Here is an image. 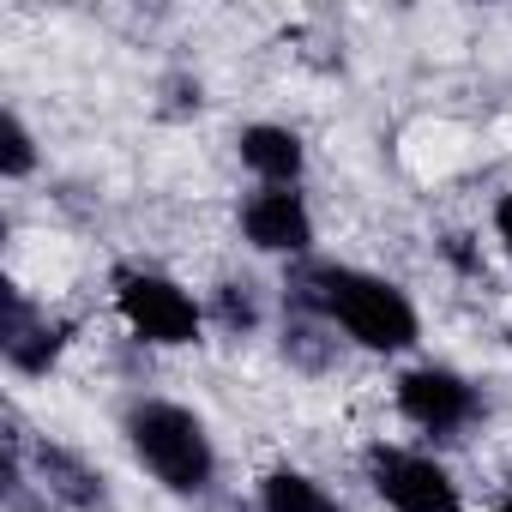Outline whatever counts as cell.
Wrapping results in <instances>:
<instances>
[{"instance_id": "obj_6", "label": "cell", "mask_w": 512, "mask_h": 512, "mask_svg": "<svg viewBox=\"0 0 512 512\" xmlns=\"http://www.w3.org/2000/svg\"><path fill=\"white\" fill-rule=\"evenodd\" d=\"M0 302H7V326H0V356H7V368L13 374H25V380H43L61 356H67V344H73V320H49V308H37L31 302V290L25 284H0Z\"/></svg>"}, {"instance_id": "obj_16", "label": "cell", "mask_w": 512, "mask_h": 512, "mask_svg": "<svg viewBox=\"0 0 512 512\" xmlns=\"http://www.w3.org/2000/svg\"><path fill=\"white\" fill-rule=\"evenodd\" d=\"M494 512H512V488H506V494H500V500H494Z\"/></svg>"}, {"instance_id": "obj_8", "label": "cell", "mask_w": 512, "mask_h": 512, "mask_svg": "<svg viewBox=\"0 0 512 512\" xmlns=\"http://www.w3.org/2000/svg\"><path fill=\"white\" fill-rule=\"evenodd\" d=\"M241 241L253 253H278V260H314V211L302 187H253L241 199Z\"/></svg>"}, {"instance_id": "obj_3", "label": "cell", "mask_w": 512, "mask_h": 512, "mask_svg": "<svg viewBox=\"0 0 512 512\" xmlns=\"http://www.w3.org/2000/svg\"><path fill=\"white\" fill-rule=\"evenodd\" d=\"M109 284H115V314H121V326L139 344H151V350H187V344H199L205 308L193 302L187 284H175L157 266H115Z\"/></svg>"}, {"instance_id": "obj_10", "label": "cell", "mask_w": 512, "mask_h": 512, "mask_svg": "<svg viewBox=\"0 0 512 512\" xmlns=\"http://www.w3.org/2000/svg\"><path fill=\"white\" fill-rule=\"evenodd\" d=\"M338 344H344V338H338V326H332L320 308L284 296V362H290L296 374H332Z\"/></svg>"}, {"instance_id": "obj_2", "label": "cell", "mask_w": 512, "mask_h": 512, "mask_svg": "<svg viewBox=\"0 0 512 512\" xmlns=\"http://www.w3.org/2000/svg\"><path fill=\"white\" fill-rule=\"evenodd\" d=\"M121 434H127L133 464L157 488H169L181 500H199L217 488V440L199 410H187L175 398H133L121 410Z\"/></svg>"}, {"instance_id": "obj_11", "label": "cell", "mask_w": 512, "mask_h": 512, "mask_svg": "<svg viewBox=\"0 0 512 512\" xmlns=\"http://www.w3.org/2000/svg\"><path fill=\"white\" fill-rule=\"evenodd\" d=\"M253 506H260V512H344V500L326 482H314L308 470H290V464H278V470L260 476Z\"/></svg>"}, {"instance_id": "obj_7", "label": "cell", "mask_w": 512, "mask_h": 512, "mask_svg": "<svg viewBox=\"0 0 512 512\" xmlns=\"http://www.w3.org/2000/svg\"><path fill=\"white\" fill-rule=\"evenodd\" d=\"M25 470H31V488L67 512H115V494H109V476L67 440H49V434H31L25 446Z\"/></svg>"}, {"instance_id": "obj_4", "label": "cell", "mask_w": 512, "mask_h": 512, "mask_svg": "<svg viewBox=\"0 0 512 512\" xmlns=\"http://www.w3.org/2000/svg\"><path fill=\"white\" fill-rule=\"evenodd\" d=\"M362 476L386 512H464V488L452 482V470L416 446L374 440L362 452Z\"/></svg>"}, {"instance_id": "obj_5", "label": "cell", "mask_w": 512, "mask_h": 512, "mask_svg": "<svg viewBox=\"0 0 512 512\" xmlns=\"http://www.w3.org/2000/svg\"><path fill=\"white\" fill-rule=\"evenodd\" d=\"M392 404H398V416H404L410 428H422V434H434V440H452V434L476 428L482 410H488L482 392H476L458 368H446V362H416V368H404L398 386H392Z\"/></svg>"}, {"instance_id": "obj_15", "label": "cell", "mask_w": 512, "mask_h": 512, "mask_svg": "<svg viewBox=\"0 0 512 512\" xmlns=\"http://www.w3.org/2000/svg\"><path fill=\"white\" fill-rule=\"evenodd\" d=\"M494 241L506 247V260H512V193L494 199Z\"/></svg>"}, {"instance_id": "obj_13", "label": "cell", "mask_w": 512, "mask_h": 512, "mask_svg": "<svg viewBox=\"0 0 512 512\" xmlns=\"http://www.w3.org/2000/svg\"><path fill=\"white\" fill-rule=\"evenodd\" d=\"M0 175H7V181L37 175V133L25 127V115H19V109L0 115Z\"/></svg>"}, {"instance_id": "obj_9", "label": "cell", "mask_w": 512, "mask_h": 512, "mask_svg": "<svg viewBox=\"0 0 512 512\" xmlns=\"http://www.w3.org/2000/svg\"><path fill=\"white\" fill-rule=\"evenodd\" d=\"M235 151H241V163H247L253 175H260V187H302V175H308V145H302V133H296V127H278V121L241 127Z\"/></svg>"}, {"instance_id": "obj_14", "label": "cell", "mask_w": 512, "mask_h": 512, "mask_svg": "<svg viewBox=\"0 0 512 512\" xmlns=\"http://www.w3.org/2000/svg\"><path fill=\"white\" fill-rule=\"evenodd\" d=\"M440 247H446V260H452V266H458L464 278H482V260H476V247H470V235H446Z\"/></svg>"}, {"instance_id": "obj_1", "label": "cell", "mask_w": 512, "mask_h": 512, "mask_svg": "<svg viewBox=\"0 0 512 512\" xmlns=\"http://www.w3.org/2000/svg\"><path fill=\"white\" fill-rule=\"evenodd\" d=\"M284 296L290 302H308L320 308L350 344L374 350V356H398L422 338V314L416 302L380 278V272H362V266H338V260H296L290 278H284Z\"/></svg>"}, {"instance_id": "obj_12", "label": "cell", "mask_w": 512, "mask_h": 512, "mask_svg": "<svg viewBox=\"0 0 512 512\" xmlns=\"http://www.w3.org/2000/svg\"><path fill=\"white\" fill-rule=\"evenodd\" d=\"M205 320L223 332V338H253L266 326V302H260V284L253 278H223L205 302Z\"/></svg>"}]
</instances>
